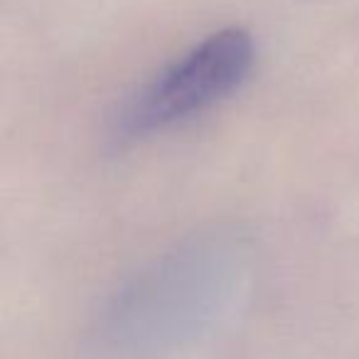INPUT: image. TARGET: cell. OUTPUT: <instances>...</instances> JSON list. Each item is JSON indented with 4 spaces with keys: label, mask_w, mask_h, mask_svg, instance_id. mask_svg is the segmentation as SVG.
<instances>
[{
    "label": "cell",
    "mask_w": 359,
    "mask_h": 359,
    "mask_svg": "<svg viewBox=\"0 0 359 359\" xmlns=\"http://www.w3.org/2000/svg\"><path fill=\"white\" fill-rule=\"evenodd\" d=\"M246 264L229 239H195L133 273L106 303L96 342L114 359H160L202 339L229 315Z\"/></svg>",
    "instance_id": "cell-1"
},
{
    "label": "cell",
    "mask_w": 359,
    "mask_h": 359,
    "mask_svg": "<svg viewBox=\"0 0 359 359\" xmlns=\"http://www.w3.org/2000/svg\"><path fill=\"white\" fill-rule=\"evenodd\" d=\"M254 62L256 45L246 30L212 32L126 96L109 121V143L128 148L215 109L246 84Z\"/></svg>",
    "instance_id": "cell-2"
}]
</instances>
